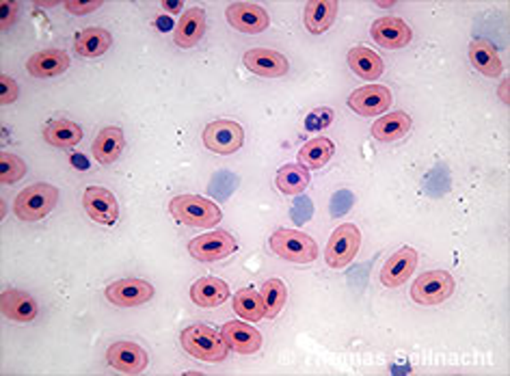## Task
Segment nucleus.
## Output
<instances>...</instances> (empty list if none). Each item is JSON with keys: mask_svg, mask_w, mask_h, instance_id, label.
<instances>
[{"mask_svg": "<svg viewBox=\"0 0 510 376\" xmlns=\"http://www.w3.org/2000/svg\"><path fill=\"white\" fill-rule=\"evenodd\" d=\"M180 342L182 348H185L191 357L208 364L226 362L229 350L223 335L214 331L208 324H193V327H186L180 335Z\"/></svg>", "mask_w": 510, "mask_h": 376, "instance_id": "obj_1", "label": "nucleus"}, {"mask_svg": "<svg viewBox=\"0 0 510 376\" xmlns=\"http://www.w3.org/2000/svg\"><path fill=\"white\" fill-rule=\"evenodd\" d=\"M169 212L182 225L214 227L221 223L223 212L217 203L199 195H177L169 201Z\"/></svg>", "mask_w": 510, "mask_h": 376, "instance_id": "obj_2", "label": "nucleus"}, {"mask_svg": "<svg viewBox=\"0 0 510 376\" xmlns=\"http://www.w3.org/2000/svg\"><path fill=\"white\" fill-rule=\"evenodd\" d=\"M59 201V191L53 184H39L27 186L20 191V195L13 201V212L20 221L35 223L42 221L44 217H48L54 210Z\"/></svg>", "mask_w": 510, "mask_h": 376, "instance_id": "obj_3", "label": "nucleus"}, {"mask_svg": "<svg viewBox=\"0 0 510 376\" xmlns=\"http://www.w3.org/2000/svg\"><path fill=\"white\" fill-rule=\"evenodd\" d=\"M270 251L288 262L309 264L318 257V245L309 233L299 230H277L268 241Z\"/></svg>", "mask_w": 510, "mask_h": 376, "instance_id": "obj_4", "label": "nucleus"}, {"mask_svg": "<svg viewBox=\"0 0 510 376\" xmlns=\"http://www.w3.org/2000/svg\"><path fill=\"white\" fill-rule=\"evenodd\" d=\"M361 245V232L353 223H341V225L331 233L329 245H326L325 260L331 268H344L353 262Z\"/></svg>", "mask_w": 510, "mask_h": 376, "instance_id": "obj_5", "label": "nucleus"}, {"mask_svg": "<svg viewBox=\"0 0 510 376\" xmlns=\"http://www.w3.org/2000/svg\"><path fill=\"white\" fill-rule=\"evenodd\" d=\"M454 279L446 271H431L415 279L411 286V298L417 305H440L452 297Z\"/></svg>", "mask_w": 510, "mask_h": 376, "instance_id": "obj_6", "label": "nucleus"}, {"mask_svg": "<svg viewBox=\"0 0 510 376\" xmlns=\"http://www.w3.org/2000/svg\"><path fill=\"white\" fill-rule=\"evenodd\" d=\"M238 249V241L227 232H210L193 238L188 242V253L199 262H218L232 256Z\"/></svg>", "mask_w": 510, "mask_h": 376, "instance_id": "obj_7", "label": "nucleus"}, {"mask_svg": "<svg viewBox=\"0 0 510 376\" xmlns=\"http://www.w3.org/2000/svg\"><path fill=\"white\" fill-rule=\"evenodd\" d=\"M244 143V130L241 124L229 119H218L206 126L203 130V145L214 154H234Z\"/></svg>", "mask_w": 510, "mask_h": 376, "instance_id": "obj_8", "label": "nucleus"}, {"mask_svg": "<svg viewBox=\"0 0 510 376\" xmlns=\"http://www.w3.org/2000/svg\"><path fill=\"white\" fill-rule=\"evenodd\" d=\"M106 298L117 307H136L154 297V286L145 279H119L106 288Z\"/></svg>", "mask_w": 510, "mask_h": 376, "instance_id": "obj_9", "label": "nucleus"}, {"mask_svg": "<svg viewBox=\"0 0 510 376\" xmlns=\"http://www.w3.org/2000/svg\"><path fill=\"white\" fill-rule=\"evenodd\" d=\"M226 15H227V22L232 24L234 29L247 35L264 33L270 24L268 13L255 3H232L227 7Z\"/></svg>", "mask_w": 510, "mask_h": 376, "instance_id": "obj_10", "label": "nucleus"}, {"mask_svg": "<svg viewBox=\"0 0 510 376\" xmlns=\"http://www.w3.org/2000/svg\"><path fill=\"white\" fill-rule=\"evenodd\" d=\"M83 206L86 215L102 225H113L119 218V206L117 197L102 186H89L83 195Z\"/></svg>", "mask_w": 510, "mask_h": 376, "instance_id": "obj_11", "label": "nucleus"}, {"mask_svg": "<svg viewBox=\"0 0 510 376\" xmlns=\"http://www.w3.org/2000/svg\"><path fill=\"white\" fill-rule=\"evenodd\" d=\"M370 35L376 44L390 50L405 48V45H409L413 39V30L409 24H407L405 20L394 18V15L376 20V22L372 24Z\"/></svg>", "mask_w": 510, "mask_h": 376, "instance_id": "obj_12", "label": "nucleus"}, {"mask_svg": "<svg viewBox=\"0 0 510 376\" xmlns=\"http://www.w3.org/2000/svg\"><path fill=\"white\" fill-rule=\"evenodd\" d=\"M417 268V251L413 247L398 249L394 256L381 268V282L385 288H400L409 282L413 271Z\"/></svg>", "mask_w": 510, "mask_h": 376, "instance_id": "obj_13", "label": "nucleus"}, {"mask_svg": "<svg viewBox=\"0 0 510 376\" xmlns=\"http://www.w3.org/2000/svg\"><path fill=\"white\" fill-rule=\"evenodd\" d=\"M243 63L249 72L264 76V78H279V76H285V72H288V59L282 53L270 48L247 50Z\"/></svg>", "mask_w": 510, "mask_h": 376, "instance_id": "obj_14", "label": "nucleus"}, {"mask_svg": "<svg viewBox=\"0 0 510 376\" xmlns=\"http://www.w3.org/2000/svg\"><path fill=\"white\" fill-rule=\"evenodd\" d=\"M106 362L111 368L119 370L124 374H141L147 368V353L135 342H115L106 350Z\"/></svg>", "mask_w": 510, "mask_h": 376, "instance_id": "obj_15", "label": "nucleus"}, {"mask_svg": "<svg viewBox=\"0 0 510 376\" xmlns=\"http://www.w3.org/2000/svg\"><path fill=\"white\" fill-rule=\"evenodd\" d=\"M391 104V91L381 85H368L350 94L349 106L359 113L361 117H376L382 115Z\"/></svg>", "mask_w": 510, "mask_h": 376, "instance_id": "obj_16", "label": "nucleus"}, {"mask_svg": "<svg viewBox=\"0 0 510 376\" xmlns=\"http://www.w3.org/2000/svg\"><path fill=\"white\" fill-rule=\"evenodd\" d=\"M221 335L227 347L236 350L238 355H253L262 348V333L251 324L241 323V320H232V323L223 324Z\"/></svg>", "mask_w": 510, "mask_h": 376, "instance_id": "obj_17", "label": "nucleus"}, {"mask_svg": "<svg viewBox=\"0 0 510 376\" xmlns=\"http://www.w3.org/2000/svg\"><path fill=\"white\" fill-rule=\"evenodd\" d=\"M68 68H70L68 53L57 48L39 50V53H35L33 57L27 61V72L33 76V78H53V76L68 72Z\"/></svg>", "mask_w": 510, "mask_h": 376, "instance_id": "obj_18", "label": "nucleus"}, {"mask_svg": "<svg viewBox=\"0 0 510 376\" xmlns=\"http://www.w3.org/2000/svg\"><path fill=\"white\" fill-rule=\"evenodd\" d=\"M203 33H206V12L193 7L186 13H182L180 22L176 24L173 42H176V45H180V48H193V45L202 42Z\"/></svg>", "mask_w": 510, "mask_h": 376, "instance_id": "obj_19", "label": "nucleus"}, {"mask_svg": "<svg viewBox=\"0 0 510 376\" xmlns=\"http://www.w3.org/2000/svg\"><path fill=\"white\" fill-rule=\"evenodd\" d=\"M126 147V136L124 130L117 128V126H109V128L100 130L95 136L94 145H91V154L100 165H113L119 159L121 151Z\"/></svg>", "mask_w": 510, "mask_h": 376, "instance_id": "obj_20", "label": "nucleus"}, {"mask_svg": "<svg viewBox=\"0 0 510 376\" xmlns=\"http://www.w3.org/2000/svg\"><path fill=\"white\" fill-rule=\"evenodd\" d=\"M469 61L487 78H498L504 72L502 59H499L496 45L487 42V39H473L469 44Z\"/></svg>", "mask_w": 510, "mask_h": 376, "instance_id": "obj_21", "label": "nucleus"}, {"mask_svg": "<svg viewBox=\"0 0 510 376\" xmlns=\"http://www.w3.org/2000/svg\"><path fill=\"white\" fill-rule=\"evenodd\" d=\"M0 307H3V314L9 320H15V323H33L37 318V301L27 292H20V290H9V292L3 294L0 298Z\"/></svg>", "mask_w": 510, "mask_h": 376, "instance_id": "obj_22", "label": "nucleus"}, {"mask_svg": "<svg viewBox=\"0 0 510 376\" xmlns=\"http://www.w3.org/2000/svg\"><path fill=\"white\" fill-rule=\"evenodd\" d=\"M191 298L199 307H218L229 298V286L217 277H202L193 283Z\"/></svg>", "mask_w": 510, "mask_h": 376, "instance_id": "obj_23", "label": "nucleus"}, {"mask_svg": "<svg viewBox=\"0 0 510 376\" xmlns=\"http://www.w3.org/2000/svg\"><path fill=\"white\" fill-rule=\"evenodd\" d=\"M113 45V37L106 29L100 27H91L76 33L74 37V50L80 54V57L86 59H95L102 57V54L109 53V48Z\"/></svg>", "mask_w": 510, "mask_h": 376, "instance_id": "obj_24", "label": "nucleus"}, {"mask_svg": "<svg viewBox=\"0 0 510 376\" xmlns=\"http://www.w3.org/2000/svg\"><path fill=\"white\" fill-rule=\"evenodd\" d=\"M338 9V0H309L305 4V27L314 35L325 33L335 22Z\"/></svg>", "mask_w": 510, "mask_h": 376, "instance_id": "obj_25", "label": "nucleus"}, {"mask_svg": "<svg viewBox=\"0 0 510 376\" xmlns=\"http://www.w3.org/2000/svg\"><path fill=\"white\" fill-rule=\"evenodd\" d=\"M346 61H349V68L353 69V74H357L364 80H376L381 78L382 72H385V63H382V59L374 53V50L366 48V45H357V48L350 50Z\"/></svg>", "mask_w": 510, "mask_h": 376, "instance_id": "obj_26", "label": "nucleus"}, {"mask_svg": "<svg viewBox=\"0 0 510 376\" xmlns=\"http://www.w3.org/2000/svg\"><path fill=\"white\" fill-rule=\"evenodd\" d=\"M44 139L53 147H59V150H70V147L80 143L83 128L74 121L53 119L44 126Z\"/></svg>", "mask_w": 510, "mask_h": 376, "instance_id": "obj_27", "label": "nucleus"}, {"mask_svg": "<svg viewBox=\"0 0 510 376\" xmlns=\"http://www.w3.org/2000/svg\"><path fill=\"white\" fill-rule=\"evenodd\" d=\"M411 130V117L402 110L396 113L381 117L372 126V136L382 143H391V141H400L402 136H407V132Z\"/></svg>", "mask_w": 510, "mask_h": 376, "instance_id": "obj_28", "label": "nucleus"}, {"mask_svg": "<svg viewBox=\"0 0 510 376\" xmlns=\"http://www.w3.org/2000/svg\"><path fill=\"white\" fill-rule=\"evenodd\" d=\"M333 151L335 147L326 136H316L299 150V162L305 169H320L333 159Z\"/></svg>", "mask_w": 510, "mask_h": 376, "instance_id": "obj_29", "label": "nucleus"}, {"mask_svg": "<svg viewBox=\"0 0 510 376\" xmlns=\"http://www.w3.org/2000/svg\"><path fill=\"white\" fill-rule=\"evenodd\" d=\"M309 180L312 177L303 165H284L275 177V184L284 195H300L309 186Z\"/></svg>", "mask_w": 510, "mask_h": 376, "instance_id": "obj_30", "label": "nucleus"}, {"mask_svg": "<svg viewBox=\"0 0 510 376\" xmlns=\"http://www.w3.org/2000/svg\"><path fill=\"white\" fill-rule=\"evenodd\" d=\"M234 312L241 318L249 320V323H258V320L267 318V307H264L262 297L253 288L238 290V294L234 297Z\"/></svg>", "mask_w": 510, "mask_h": 376, "instance_id": "obj_31", "label": "nucleus"}, {"mask_svg": "<svg viewBox=\"0 0 510 376\" xmlns=\"http://www.w3.org/2000/svg\"><path fill=\"white\" fill-rule=\"evenodd\" d=\"M259 297H262L264 307H267V318H277L285 301H288V290H285L282 279H268L259 288Z\"/></svg>", "mask_w": 510, "mask_h": 376, "instance_id": "obj_32", "label": "nucleus"}, {"mask_svg": "<svg viewBox=\"0 0 510 376\" xmlns=\"http://www.w3.org/2000/svg\"><path fill=\"white\" fill-rule=\"evenodd\" d=\"M27 176V162L12 151H3L0 154V182L3 184H15Z\"/></svg>", "mask_w": 510, "mask_h": 376, "instance_id": "obj_33", "label": "nucleus"}, {"mask_svg": "<svg viewBox=\"0 0 510 376\" xmlns=\"http://www.w3.org/2000/svg\"><path fill=\"white\" fill-rule=\"evenodd\" d=\"M333 110L331 109H318L314 110L312 115H308V119H305V128L312 130V132H318L326 128V126H331V121H333Z\"/></svg>", "mask_w": 510, "mask_h": 376, "instance_id": "obj_34", "label": "nucleus"}, {"mask_svg": "<svg viewBox=\"0 0 510 376\" xmlns=\"http://www.w3.org/2000/svg\"><path fill=\"white\" fill-rule=\"evenodd\" d=\"M0 85H3V94H0V102L3 104H12V102L18 100V83L13 78H9L7 74L0 76Z\"/></svg>", "mask_w": 510, "mask_h": 376, "instance_id": "obj_35", "label": "nucleus"}, {"mask_svg": "<svg viewBox=\"0 0 510 376\" xmlns=\"http://www.w3.org/2000/svg\"><path fill=\"white\" fill-rule=\"evenodd\" d=\"M3 22H0V29L3 30H9L15 24V20H18V12H20V4L18 3H12V0H3Z\"/></svg>", "mask_w": 510, "mask_h": 376, "instance_id": "obj_36", "label": "nucleus"}, {"mask_svg": "<svg viewBox=\"0 0 510 376\" xmlns=\"http://www.w3.org/2000/svg\"><path fill=\"white\" fill-rule=\"evenodd\" d=\"M100 7H102V0H94V3H76V0H70V3H65V9H68L71 15H86Z\"/></svg>", "mask_w": 510, "mask_h": 376, "instance_id": "obj_37", "label": "nucleus"}, {"mask_svg": "<svg viewBox=\"0 0 510 376\" xmlns=\"http://www.w3.org/2000/svg\"><path fill=\"white\" fill-rule=\"evenodd\" d=\"M162 7L167 9V12H180L182 9V3H176V4H169V3H162Z\"/></svg>", "mask_w": 510, "mask_h": 376, "instance_id": "obj_38", "label": "nucleus"}, {"mask_svg": "<svg viewBox=\"0 0 510 376\" xmlns=\"http://www.w3.org/2000/svg\"><path fill=\"white\" fill-rule=\"evenodd\" d=\"M37 4H39V7H54V4H57V3H37Z\"/></svg>", "mask_w": 510, "mask_h": 376, "instance_id": "obj_39", "label": "nucleus"}]
</instances>
